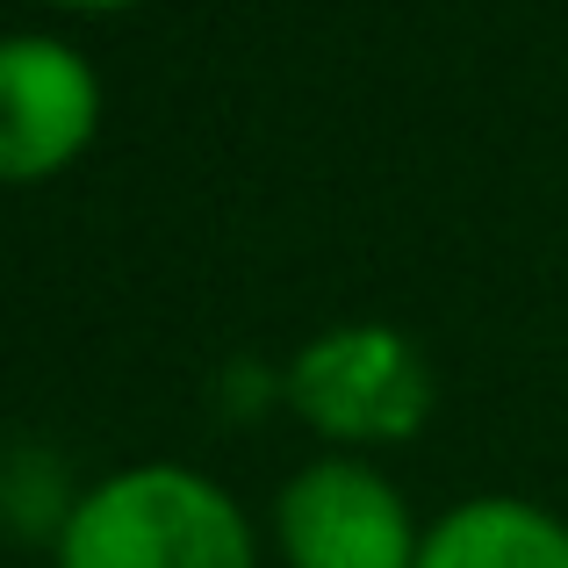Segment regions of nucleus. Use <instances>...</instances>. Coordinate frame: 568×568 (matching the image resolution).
<instances>
[{
	"label": "nucleus",
	"instance_id": "1",
	"mask_svg": "<svg viewBox=\"0 0 568 568\" xmlns=\"http://www.w3.org/2000/svg\"><path fill=\"white\" fill-rule=\"evenodd\" d=\"M58 568H260V540L216 475L138 460L65 511Z\"/></svg>",
	"mask_w": 568,
	"mask_h": 568
},
{
	"label": "nucleus",
	"instance_id": "4",
	"mask_svg": "<svg viewBox=\"0 0 568 568\" xmlns=\"http://www.w3.org/2000/svg\"><path fill=\"white\" fill-rule=\"evenodd\" d=\"M101 80L65 37H0V187H43L94 144Z\"/></svg>",
	"mask_w": 568,
	"mask_h": 568
},
{
	"label": "nucleus",
	"instance_id": "6",
	"mask_svg": "<svg viewBox=\"0 0 568 568\" xmlns=\"http://www.w3.org/2000/svg\"><path fill=\"white\" fill-rule=\"evenodd\" d=\"M51 8H80V14H115V8H138V0H51Z\"/></svg>",
	"mask_w": 568,
	"mask_h": 568
},
{
	"label": "nucleus",
	"instance_id": "5",
	"mask_svg": "<svg viewBox=\"0 0 568 568\" xmlns=\"http://www.w3.org/2000/svg\"><path fill=\"white\" fill-rule=\"evenodd\" d=\"M417 568H568V518L532 497H468L425 526Z\"/></svg>",
	"mask_w": 568,
	"mask_h": 568
},
{
	"label": "nucleus",
	"instance_id": "2",
	"mask_svg": "<svg viewBox=\"0 0 568 568\" xmlns=\"http://www.w3.org/2000/svg\"><path fill=\"white\" fill-rule=\"evenodd\" d=\"M288 403L317 439L338 454L396 446L432 417V367L410 332L396 324H332L317 332L288 367Z\"/></svg>",
	"mask_w": 568,
	"mask_h": 568
},
{
	"label": "nucleus",
	"instance_id": "3",
	"mask_svg": "<svg viewBox=\"0 0 568 568\" xmlns=\"http://www.w3.org/2000/svg\"><path fill=\"white\" fill-rule=\"evenodd\" d=\"M274 540L288 568H417L425 532L382 468L361 454H324L281 483Z\"/></svg>",
	"mask_w": 568,
	"mask_h": 568
}]
</instances>
